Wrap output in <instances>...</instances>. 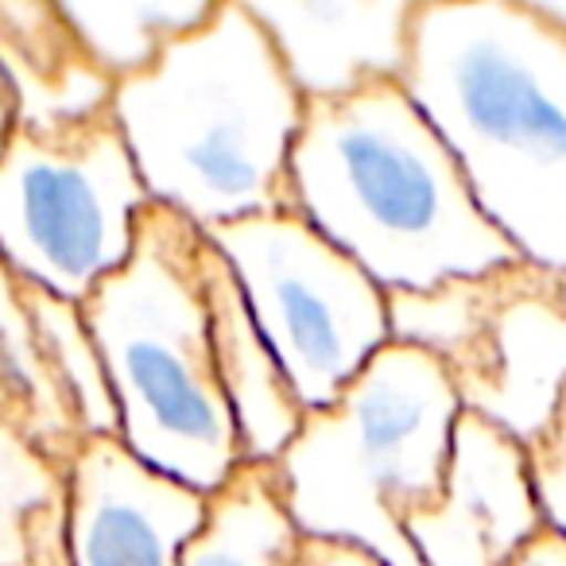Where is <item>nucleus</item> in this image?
I'll return each mask as SVG.
<instances>
[{
    "instance_id": "1",
    "label": "nucleus",
    "mask_w": 566,
    "mask_h": 566,
    "mask_svg": "<svg viewBox=\"0 0 566 566\" xmlns=\"http://www.w3.org/2000/svg\"><path fill=\"white\" fill-rule=\"evenodd\" d=\"M403 86L520 256L566 268V28L539 0H419Z\"/></svg>"
},
{
    "instance_id": "2",
    "label": "nucleus",
    "mask_w": 566,
    "mask_h": 566,
    "mask_svg": "<svg viewBox=\"0 0 566 566\" xmlns=\"http://www.w3.org/2000/svg\"><path fill=\"white\" fill-rule=\"evenodd\" d=\"M292 182L295 210L388 295L434 292L520 260L403 82L307 102Z\"/></svg>"
},
{
    "instance_id": "3",
    "label": "nucleus",
    "mask_w": 566,
    "mask_h": 566,
    "mask_svg": "<svg viewBox=\"0 0 566 566\" xmlns=\"http://www.w3.org/2000/svg\"><path fill=\"white\" fill-rule=\"evenodd\" d=\"M151 202L198 229L295 210L292 156L307 97L244 0L175 43L113 102Z\"/></svg>"
},
{
    "instance_id": "4",
    "label": "nucleus",
    "mask_w": 566,
    "mask_h": 566,
    "mask_svg": "<svg viewBox=\"0 0 566 566\" xmlns=\"http://www.w3.org/2000/svg\"><path fill=\"white\" fill-rule=\"evenodd\" d=\"M120 408V442L206 496L241 473L244 450L213 357L206 233L151 202L125 268L82 303Z\"/></svg>"
},
{
    "instance_id": "5",
    "label": "nucleus",
    "mask_w": 566,
    "mask_h": 566,
    "mask_svg": "<svg viewBox=\"0 0 566 566\" xmlns=\"http://www.w3.org/2000/svg\"><path fill=\"white\" fill-rule=\"evenodd\" d=\"M462 400L431 354L392 342L272 462L300 535L349 539L388 566H423L408 516L447 485Z\"/></svg>"
},
{
    "instance_id": "6",
    "label": "nucleus",
    "mask_w": 566,
    "mask_h": 566,
    "mask_svg": "<svg viewBox=\"0 0 566 566\" xmlns=\"http://www.w3.org/2000/svg\"><path fill=\"white\" fill-rule=\"evenodd\" d=\"M151 206L117 113L55 133L4 136L0 252L4 268L59 300L86 303L128 264Z\"/></svg>"
},
{
    "instance_id": "7",
    "label": "nucleus",
    "mask_w": 566,
    "mask_h": 566,
    "mask_svg": "<svg viewBox=\"0 0 566 566\" xmlns=\"http://www.w3.org/2000/svg\"><path fill=\"white\" fill-rule=\"evenodd\" d=\"M392 338L447 369L462 411L532 447L566 392V268L520 256L392 295Z\"/></svg>"
},
{
    "instance_id": "8",
    "label": "nucleus",
    "mask_w": 566,
    "mask_h": 566,
    "mask_svg": "<svg viewBox=\"0 0 566 566\" xmlns=\"http://www.w3.org/2000/svg\"><path fill=\"white\" fill-rule=\"evenodd\" d=\"M303 411L334 403L392 346V295L300 210L206 229Z\"/></svg>"
},
{
    "instance_id": "9",
    "label": "nucleus",
    "mask_w": 566,
    "mask_h": 566,
    "mask_svg": "<svg viewBox=\"0 0 566 566\" xmlns=\"http://www.w3.org/2000/svg\"><path fill=\"white\" fill-rule=\"evenodd\" d=\"M403 527L423 566H504L547 527L527 447L462 411L442 496L411 512Z\"/></svg>"
},
{
    "instance_id": "10",
    "label": "nucleus",
    "mask_w": 566,
    "mask_h": 566,
    "mask_svg": "<svg viewBox=\"0 0 566 566\" xmlns=\"http://www.w3.org/2000/svg\"><path fill=\"white\" fill-rule=\"evenodd\" d=\"M210 501L151 470L120 439H86L71 465L74 566H182Z\"/></svg>"
},
{
    "instance_id": "11",
    "label": "nucleus",
    "mask_w": 566,
    "mask_h": 566,
    "mask_svg": "<svg viewBox=\"0 0 566 566\" xmlns=\"http://www.w3.org/2000/svg\"><path fill=\"white\" fill-rule=\"evenodd\" d=\"M307 102L403 82L419 0H244Z\"/></svg>"
},
{
    "instance_id": "12",
    "label": "nucleus",
    "mask_w": 566,
    "mask_h": 566,
    "mask_svg": "<svg viewBox=\"0 0 566 566\" xmlns=\"http://www.w3.org/2000/svg\"><path fill=\"white\" fill-rule=\"evenodd\" d=\"M4 136L55 133L113 113L117 82L94 63L86 43L51 0H0Z\"/></svg>"
},
{
    "instance_id": "13",
    "label": "nucleus",
    "mask_w": 566,
    "mask_h": 566,
    "mask_svg": "<svg viewBox=\"0 0 566 566\" xmlns=\"http://www.w3.org/2000/svg\"><path fill=\"white\" fill-rule=\"evenodd\" d=\"M206 295H210L213 357L221 388L241 431L244 465H272L300 434L303 411L280 357L260 334L229 260L206 237Z\"/></svg>"
},
{
    "instance_id": "14",
    "label": "nucleus",
    "mask_w": 566,
    "mask_h": 566,
    "mask_svg": "<svg viewBox=\"0 0 566 566\" xmlns=\"http://www.w3.org/2000/svg\"><path fill=\"white\" fill-rule=\"evenodd\" d=\"M0 431L66 470L86 447V427L9 268L0 280Z\"/></svg>"
},
{
    "instance_id": "15",
    "label": "nucleus",
    "mask_w": 566,
    "mask_h": 566,
    "mask_svg": "<svg viewBox=\"0 0 566 566\" xmlns=\"http://www.w3.org/2000/svg\"><path fill=\"white\" fill-rule=\"evenodd\" d=\"M0 566H74L71 470L0 431Z\"/></svg>"
},
{
    "instance_id": "16",
    "label": "nucleus",
    "mask_w": 566,
    "mask_h": 566,
    "mask_svg": "<svg viewBox=\"0 0 566 566\" xmlns=\"http://www.w3.org/2000/svg\"><path fill=\"white\" fill-rule=\"evenodd\" d=\"M213 12L218 0H63V17L117 86L156 71Z\"/></svg>"
},
{
    "instance_id": "17",
    "label": "nucleus",
    "mask_w": 566,
    "mask_h": 566,
    "mask_svg": "<svg viewBox=\"0 0 566 566\" xmlns=\"http://www.w3.org/2000/svg\"><path fill=\"white\" fill-rule=\"evenodd\" d=\"M300 532L283 509L272 465H241L210 501V520L182 566H295Z\"/></svg>"
},
{
    "instance_id": "18",
    "label": "nucleus",
    "mask_w": 566,
    "mask_h": 566,
    "mask_svg": "<svg viewBox=\"0 0 566 566\" xmlns=\"http://www.w3.org/2000/svg\"><path fill=\"white\" fill-rule=\"evenodd\" d=\"M20 292H24L28 311H32L35 326L43 334V346H48L51 361H55L59 377L71 392L74 411L86 427V439H120L117 392L109 385V369H105L94 331L82 315V303L59 300L43 287H32L28 280H20Z\"/></svg>"
},
{
    "instance_id": "19",
    "label": "nucleus",
    "mask_w": 566,
    "mask_h": 566,
    "mask_svg": "<svg viewBox=\"0 0 566 566\" xmlns=\"http://www.w3.org/2000/svg\"><path fill=\"white\" fill-rule=\"evenodd\" d=\"M527 454H532V481L539 493L543 516L566 535V392L551 416L547 431L527 447Z\"/></svg>"
},
{
    "instance_id": "20",
    "label": "nucleus",
    "mask_w": 566,
    "mask_h": 566,
    "mask_svg": "<svg viewBox=\"0 0 566 566\" xmlns=\"http://www.w3.org/2000/svg\"><path fill=\"white\" fill-rule=\"evenodd\" d=\"M295 566H388L377 551L349 539H323V535H300V558Z\"/></svg>"
},
{
    "instance_id": "21",
    "label": "nucleus",
    "mask_w": 566,
    "mask_h": 566,
    "mask_svg": "<svg viewBox=\"0 0 566 566\" xmlns=\"http://www.w3.org/2000/svg\"><path fill=\"white\" fill-rule=\"evenodd\" d=\"M504 566H566V535L558 527H543L532 543L516 551Z\"/></svg>"
},
{
    "instance_id": "22",
    "label": "nucleus",
    "mask_w": 566,
    "mask_h": 566,
    "mask_svg": "<svg viewBox=\"0 0 566 566\" xmlns=\"http://www.w3.org/2000/svg\"><path fill=\"white\" fill-rule=\"evenodd\" d=\"M539 4H543V9L551 12V17L558 20V24L566 28V0H539Z\"/></svg>"
}]
</instances>
